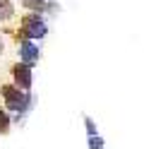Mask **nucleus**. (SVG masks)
<instances>
[{
    "instance_id": "f257e3e1",
    "label": "nucleus",
    "mask_w": 144,
    "mask_h": 149,
    "mask_svg": "<svg viewBox=\"0 0 144 149\" xmlns=\"http://www.w3.org/2000/svg\"><path fill=\"white\" fill-rule=\"evenodd\" d=\"M0 94H3V99H5V108L17 111V113L26 111V106H29V96L24 94V89L12 87V84H5L3 89H0Z\"/></svg>"
},
{
    "instance_id": "1a4fd4ad",
    "label": "nucleus",
    "mask_w": 144,
    "mask_h": 149,
    "mask_svg": "<svg viewBox=\"0 0 144 149\" xmlns=\"http://www.w3.org/2000/svg\"><path fill=\"white\" fill-rule=\"evenodd\" d=\"M86 127H89V135L94 137V132H96V127H94V120H91V118H86Z\"/></svg>"
},
{
    "instance_id": "9d476101",
    "label": "nucleus",
    "mask_w": 144,
    "mask_h": 149,
    "mask_svg": "<svg viewBox=\"0 0 144 149\" xmlns=\"http://www.w3.org/2000/svg\"><path fill=\"white\" fill-rule=\"evenodd\" d=\"M0 53H3V41H0Z\"/></svg>"
},
{
    "instance_id": "39448f33",
    "label": "nucleus",
    "mask_w": 144,
    "mask_h": 149,
    "mask_svg": "<svg viewBox=\"0 0 144 149\" xmlns=\"http://www.w3.org/2000/svg\"><path fill=\"white\" fill-rule=\"evenodd\" d=\"M12 12H15L12 3H10V0H0V22H7L10 17H12Z\"/></svg>"
},
{
    "instance_id": "6e6552de",
    "label": "nucleus",
    "mask_w": 144,
    "mask_h": 149,
    "mask_svg": "<svg viewBox=\"0 0 144 149\" xmlns=\"http://www.w3.org/2000/svg\"><path fill=\"white\" fill-rule=\"evenodd\" d=\"M24 5H26V7H31V10H38L43 3H41V0H24Z\"/></svg>"
},
{
    "instance_id": "423d86ee",
    "label": "nucleus",
    "mask_w": 144,
    "mask_h": 149,
    "mask_svg": "<svg viewBox=\"0 0 144 149\" xmlns=\"http://www.w3.org/2000/svg\"><path fill=\"white\" fill-rule=\"evenodd\" d=\"M7 130H10V118H7V113H5V111L0 108V135H5Z\"/></svg>"
},
{
    "instance_id": "20e7f679",
    "label": "nucleus",
    "mask_w": 144,
    "mask_h": 149,
    "mask_svg": "<svg viewBox=\"0 0 144 149\" xmlns=\"http://www.w3.org/2000/svg\"><path fill=\"white\" fill-rule=\"evenodd\" d=\"M19 55H22V60L26 65H31V63L38 60V48L31 41H22V43H19Z\"/></svg>"
},
{
    "instance_id": "f03ea898",
    "label": "nucleus",
    "mask_w": 144,
    "mask_h": 149,
    "mask_svg": "<svg viewBox=\"0 0 144 149\" xmlns=\"http://www.w3.org/2000/svg\"><path fill=\"white\" fill-rule=\"evenodd\" d=\"M22 31L29 39H43L46 36V24L38 19V15H29L22 19Z\"/></svg>"
},
{
    "instance_id": "7ed1b4c3",
    "label": "nucleus",
    "mask_w": 144,
    "mask_h": 149,
    "mask_svg": "<svg viewBox=\"0 0 144 149\" xmlns=\"http://www.w3.org/2000/svg\"><path fill=\"white\" fill-rule=\"evenodd\" d=\"M12 77H15V82L19 84V89H29L31 87V68H29L26 63H22V65H15L12 68Z\"/></svg>"
},
{
    "instance_id": "0eeeda50",
    "label": "nucleus",
    "mask_w": 144,
    "mask_h": 149,
    "mask_svg": "<svg viewBox=\"0 0 144 149\" xmlns=\"http://www.w3.org/2000/svg\"><path fill=\"white\" fill-rule=\"evenodd\" d=\"M89 144H91V149H101V147H103V139H101V137H96V135H94V137L89 139Z\"/></svg>"
}]
</instances>
